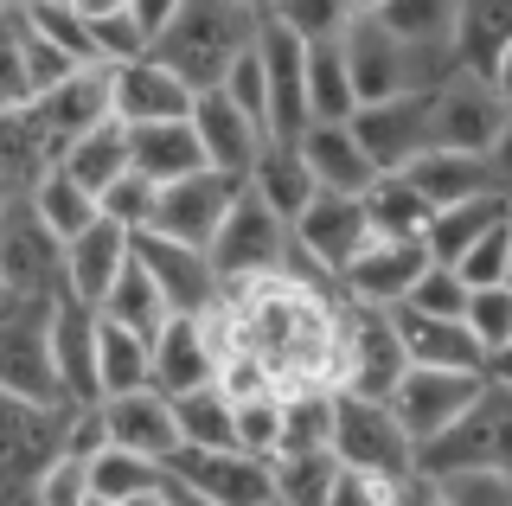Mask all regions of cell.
<instances>
[{"instance_id": "1", "label": "cell", "mask_w": 512, "mask_h": 506, "mask_svg": "<svg viewBox=\"0 0 512 506\" xmlns=\"http://www.w3.org/2000/svg\"><path fill=\"white\" fill-rule=\"evenodd\" d=\"M256 20H263V13H250L244 0H180L148 52L173 77H186L192 90H212L218 77L231 71V58L256 39Z\"/></svg>"}, {"instance_id": "2", "label": "cell", "mask_w": 512, "mask_h": 506, "mask_svg": "<svg viewBox=\"0 0 512 506\" xmlns=\"http://www.w3.org/2000/svg\"><path fill=\"white\" fill-rule=\"evenodd\" d=\"M410 468L423 474H455V468H512V385L493 372L442 430H429L410 449Z\"/></svg>"}, {"instance_id": "3", "label": "cell", "mask_w": 512, "mask_h": 506, "mask_svg": "<svg viewBox=\"0 0 512 506\" xmlns=\"http://www.w3.org/2000/svg\"><path fill=\"white\" fill-rule=\"evenodd\" d=\"M506 77H480L468 65H448L436 84L423 90V122L429 148H474L500 154L506 148Z\"/></svg>"}, {"instance_id": "4", "label": "cell", "mask_w": 512, "mask_h": 506, "mask_svg": "<svg viewBox=\"0 0 512 506\" xmlns=\"http://www.w3.org/2000/svg\"><path fill=\"white\" fill-rule=\"evenodd\" d=\"M340 58H346V77H352V97L372 103V97H397V90H423L429 77H442L455 58H436V52H416V45L391 39L372 13L352 7V20L340 26Z\"/></svg>"}, {"instance_id": "5", "label": "cell", "mask_w": 512, "mask_h": 506, "mask_svg": "<svg viewBox=\"0 0 512 506\" xmlns=\"http://www.w3.org/2000/svg\"><path fill=\"white\" fill-rule=\"evenodd\" d=\"M404 346H397L391 308L384 302H333V385L365 391V398H384L404 372Z\"/></svg>"}, {"instance_id": "6", "label": "cell", "mask_w": 512, "mask_h": 506, "mask_svg": "<svg viewBox=\"0 0 512 506\" xmlns=\"http://www.w3.org/2000/svg\"><path fill=\"white\" fill-rule=\"evenodd\" d=\"M327 449H333L340 468L378 474V481H404L410 474V436H404V423L391 417V404L365 398V391H346V385H333Z\"/></svg>"}, {"instance_id": "7", "label": "cell", "mask_w": 512, "mask_h": 506, "mask_svg": "<svg viewBox=\"0 0 512 506\" xmlns=\"http://www.w3.org/2000/svg\"><path fill=\"white\" fill-rule=\"evenodd\" d=\"M52 302L45 295H0V385L39 404H71L52 366Z\"/></svg>"}, {"instance_id": "8", "label": "cell", "mask_w": 512, "mask_h": 506, "mask_svg": "<svg viewBox=\"0 0 512 506\" xmlns=\"http://www.w3.org/2000/svg\"><path fill=\"white\" fill-rule=\"evenodd\" d=\"M282 250H288V218L269 212V205L256 199L250 186H237V199L224 205L212 244H205V257H212L218 282H224V289H237V282L276 276V270H282Z\"/></svg>"}, {"instance_id": "9", "label": "cell", "mask_w": 512, "mask_h": 506, "mask_svg": "<svg viewBox=\"0 0 512 506\" xmlns=\"http://www.w3.org/2000/svg\"><path fill=\"white\" fill-rule=\"evenodd\" d=\"M0 295H64V237L26 193H0Z\"/></svg>"}, {"instance_id": "10", "label": "cell", "mask_w": 512, "mask_h": 506, "mask_svg": "<svg viewBox=\"0 0 512 506\" xmlns=\"http://www.w3.org/2000/svg\"><path fill=\"white\" fill-rule=\"evenodd\" d=\"M276 455H250V449H173L167 474L186 487L192 506H263L276 500Z\"/></svg>"}, {"instance_id": "11", "label": "cell", "mask_w": 512, "mask_h": 506, "mask_svg": "<svg viewBox=\"0 0 512 506\" xmlns=\"http://www.w3.org/2000/svg\"><path fill=\"white\" fill-rule=\"evenodd\" d=\"M237 173L224 167H192V173H173V180L154 186V205H148V225L141 231H160V237H180V244H212L224 205L237 199Z\"/></svg>"}, {"instance_id": "12", "label": "cell", "mask_w": 512, "mask_h": 506, "mask_svg": "<svg viewBox=\"0 0 512 506\" xmlns=\"http://www.w3.org/2000/svg\"><path fill=\"white\" fill-rule=\"evenodd\" d=\"M128 250H135V263L160 289L167 314H212L218 308L224 282L199 244H180V237H160V231H128Z\"/></svg>"}, {"instance_id": "13", "label": "cell", "mask_w": 512, "mask_h": 506, "mask_svg": "<svg viewBox=\"0 0 512 506\" xmlns=\"http://www.w3.org/2000/svg\"><path fill=\"white\" fill-rule=\"evenodd\" d=\"M256 71H263V116L276 141H295L308 129V97H301V77H308V39H295L282 20H256Z\"/></svg>"}, {"instance_id": "14", "label": "cell", "mask_w": 512, "mask_h": 506, "mask_svg": "<svg viewBox=\"0 0 512 506\" xmlns=\"http://www.w3.org/2000/svg\"><path fill=\"white\" fill-rule=\"evenodd\" d=\"M493 372H461V366H404L397 372V385L384 391V404H391V417L404 423L410 449L423 442L429 430H442L448 417H455L461 404L474 398L480 385H487Z\"/></svg>"}, {"instance_id": "15", "label": "cell", "mask_w": 512, "mask_h": 506, "mask_svg": "<svg viewBox=\"0 0 512 506\" xmlns=\"http://www.w3.org/2000/svg\"><path fill=\"white\" fill-rule=\"evenodd\" d=\"M212 372H218L212 314H160V327L148 334V385L180 398L192 385H212Z\"/></svg>"}, {"instance_id": "16", "label": "cell", "mask_w": 512, "mask_h": 506, "mask_svg": "<svg viewBox=\"0 0 512 506\" xmlns=\"http://www.w3.org/2000/svg\"><path fill=\"white\" fill-rule=\"evenodd\" d=\"M436 84V77H429ZM423 84V90H429ZM423 90H397V97H372V103H359L346 116V129L359 135V148H365V161H372L378 173H397L410 161V154H423L429 148V122H423Z\"/></svg>"}, {"instance_id": "17", "label": "cell", "mask_w": 512, "mask_h": 506, "mask_svg": "<svg viewBox=\"0 0 512 506\" xmlns=\"http://www.w3.org/2000/svg\"><path fill=\"white\" fill-rule=\"evenodd\" d=\"M288 237H295L320 270L333 276V289H340V270L359 257V244L372 237V225H365L359 193H314L295 218H288Z\"/></svg>"}, {"instance_id": "18", "label": "cell", "mask_w": 512, "mask_h": 506, "mask_svg": "<svg viewBox=\"0 0 512 506\" xmlns=\"http://www.w3.org/2000/svg\"><path fill=\"white\" fill-rule=\"evenodd\" d=\"M26 116H32V129H39V141L52 148V161H58L64 141H77L90 122L109 116V77H103V65L64 71L58 84H45L39 97H26Z\"/></svg>"}, {"instance_id": "19", "label": "cell", "mask_w": 512, "mask_h": 506, "mask_svg": "<svg viewBox=\"0 0 512 506\" xmlns=\"http://www.w3.org/2000/svg\"><path fill=\"white\" fill-rule=\"evenodd\" d=\"M84 487H90V506H154V500H186V487L167 474V462L154 455H135V449H103L84 455ZM192 506V500H186Z\"/></svg>"}, {"instance_id": "20", "label": "cell", "mask_w": 512, "mask_h": 506, "mask_svg": "<svg viewBox=\"0 0 512 506\" xmlns=\"http://www.w3.org/2000/svg\"><path fill=\"white\" fill-rule=\"evenodd\" d=\"M391 327H397V346H404L410 366H461V372H506L500 359L480 353V340L468 334L461 314H429V308H410V302H391Z\"/></svg>"}, {"instance_id": "21", "label": "cell", "mask_w": 512, "mask_h": 506, "mask_svg": "<svg viewBox=\"0 0 512 506\" xmlns=\"http://www.w3.org/2000/svg\"><path fill=\"white\" fill-rule=\"evenodd\" d=\"M96 423H103V442L135 449V455H154V462H167V455L180 449L173 404H167V391H154V385H135V391H109V398H96Z\"/></svg>"}, {"instance_id": "22", "label": "cell", "mask_w": 512, "mask_h": 506, "mask_svg": "<svg viewBox=\"0 0 512 506\" xmlns=\"http://www.w3.org/2000/svg\"><path fill=\"white\" fill-rule=\"evenodd\" d=\"M397 173H404V180H410L429 205H455V199H468V193H506V148H500V154L423 148V154H410Z\"/></svg>"}, {"instance_id": "23", "label": "cell", "mask_w": 512, "mask_h": 506, "mask_svg": "<svg viewBox=\"0 0 512 506\" xmlns=\"http://www.w3.org/2000/svg\"><path fill=\"white\" fill-rule=\"evenodd\" d=\"M429 263V250H423V237H365L359 244V257L340 270V295L346 302H404L410 295V282L416 270Z\"/></svg>"}, {"instance_id": "24", "label": "cell", "mask_w": 512, "mask_h": 506, "mask_svg": "<svg viewBox=\"0 0 512 506\" xmlns=\"http://www.w3.org/2000/svg\"><path fill=\"white\" fill-rule=\"evenodd\" d=\"M103 77H109V116H116V122L186 116V103H192V84H186V77H173L154 52L116 58V65H103Z\"/></svg>"}, {"instance_id": "25", "label": "cell", "mask_w": 512, "mask_h": 506, "mask_svg": "<svg viewBox=\"0 0 512 506\" xmlns=\"http://www.w3.org/2000/svg\"><path fill=\"white\" fill-rule=\"evenodd\" d=\"M186 122H192V135H199V154H205V167H224V173H237L244 180L250 161H256V148H263V129L237 109L224 90H192V103H186Z\"/></svg>"}, {"instance_id": "26", "label": "cell", "mask_w": 512, "mask_h": 506, "mask_svg": "<svg viewBox=\"0 0 512 506\" xmlns=\"http://www.w3.org/2000/svg\"><path fill=\"white\" fill-rule=\"evenodd\" d=\"M448 58L480 77H506L512 58V0H455V33Z\"/></svg>"}, {"instance_id": "27", "label": "cell", "mask_w": 512, "mask_h": 506, "mask_svg": "<svg viewBox=\"0 0 512 506\" xmlns=\"http://www.w3.org/2000/svg\"><path fill=\"white\" fill-rule=\"evenodd\" d=\"M52 366L71 404H96V308L77 295L52 302Z\"/></svg>"}, {"instance_id": "28", "label": "cell", "mask_w": 512, "mask_h": 506, "mask_svg": "<svg viewBox=\"0 0 512 506\" xmlns=\"http://www.w3.org/2000/svg\"><path fill=\"white\" fill-rule=\"evenodd\" d=\"M128 263V225L96 212L84 231L64 237V295H77V302L96 308V295L109 289V276H116Z\"/></svg>"}, {"instance_id": "29", "label": "cell", "mask_w": 512, "mask_h": 506, "mask_svg": "<svg viewBox=\"0 0 512 506\" xmlns=\"http://www.w3.org/2000/svg\"><path fill=\"white\" fill-rule=\"evenodd\" d=\"M295 148H301V161H308L314 193H365L372 173H378L346 122H308V129L295 135Z\"/></svg>"}, {"instance_id": "30", "label": "cell", "mask_w": 512, "mask_h": 506, "mask_svg": "<svg viewBox=\"0 0 512 506\" xmlns=\"http://www.w3.org/2000/svg\"><path fill=\"white\" fill-rule=\"evenodd\" d=\"M122 141H128V167L148 173V180H173V173H192L205 167L199 154V135H192L186 116H154V122H122Z\"/></svg>"}, {"instance_id": "31", "label": "cell", "mask_w": 512, "mask_h": 506, "mask_svg": "<svg viewBox=\"0 0 512 506\" xmlns=\"http://www.w3.org/2000/svg\"><path fill=\"white\" fill-rule=\"evenodd\" d=\"M244 186L269 205V212H282V218H295L301 205L314 199V180H308L301 148H295V141H276V135H263V148H256V161L244 173Z\"/></svg>"}, {"instance_id": "32", "label": "cell", "mask_w": 512, "mask_h": 506, "mask_svg": "<svg viewBox=\"0 0 512 506\" xmlns=\"http://www.w3.org/2000/svg\"><path fill=\"white\" fill-rule=\"evenodd\" d=\"M500 218H506V193H468V199H455V205H436V212L423 218L429 263H455L461 250H468L487 225H500Z\"/></svg>"}, {"instance_id": "33", "label": "cell", "mask_w": 512, "mask_h": 506, "mask_svg": "<svg viewBox=\"0 0 512 506\" xmlns=\"http://www.w3.org/2000/svg\"><path fill=\"white\" fill-rule=\"evenodd\" d=\"M372 13L391 39L416 45V52H436L448 58V33H455V0H378V7H359Z\"/></svg>"}, {"instance_id": "34", "label": "cell", "mask_w": 512, "mask_h": 506, "mask_svg": "<svg viewBox=\"0 0 512 506\" xmlns=\"http://www.w3.org/2000/svg\"><path fill=\"white\" fill-rule=\"evenodd\" d=\"M148 385V334L96 314V398Z\"/></svg>"}, {"instance_id": "35", "label": "cell", "mask_w": 512, "mask_h": 506, "mask_svg": "<svg viewBox=\"0 0 512 506\" xmlns=\"http://www.w3.org/2000/svg\"><path fill=\"white\" fill-rule=\"evenodd\" d=\"M359 205H365L372 237H423V218L436 212V205L416 193L404 173H372V186L359 193Z\"/></svg>"}, {"instance_id": "36", "label": "cell", "mask_w": 512, "mask_h": 506, "mask_svg": "<svg viewBox=\"0 0 512 506\" xmlns=\"http://www.w3.org/2000/svg\"><path fill=\"white\" fill-rule=\"evenodd\" d=\"M301 97H308V122H346L359 97H352V77L340 58V39H308V77H301Z\"/></svg>"}, {"instance_id": "37", "label": "cell", "mask_w": 512, "mask_h": 506, "mask_svg": "<svg viewBox=\"0 0 512 506\" xmlns=\"http://www.w3.org/2000/svg\"><path fill=\"white\" fill-rule=\"evenodd\" d=\"M58 167L71 173V180H84L90 193H103L109 180L128 167V141H122V122L116 116H103V122H90L77 141H64L58 148Z\"/></svg>"}, {"instance_id": "38", "label": "cell", "mask_w": 512, "mask_h": 506, "mask_svg": "<svg viewBox=\"0 0 512 506\" xmlns=\"http://www.w3.org/2000/svg\"><path fill=\"white\" fill-rule=\"evenodd\" d=\"M173 404V423H180L186 449H237V423H231V398L218 385H192Z\"/></svg>"}, {"instance_id": "39", "label": "cell", "mask_w": 512, "mask_h": 506, "mask_svg": "<svg viewBox=\"0 0 512 506\" xmlns=\"http://www.w3.org/2000/svg\"><path fill=\"white\" fill-rule=\"evenodd\" d=\"M45 167H52V148H45L39 129H32L26 103L0 109V193H26Z\"/></svg>"}, {"instance_id": "40", "label": "cell", "mask_w": 512, "mask_h": 506, "mask_svg": "<svg viewBox=\"0 0 512 506\" xmlns=\"http://www.w3.org/2000/svg\"><path fill=\"white\" fill-rule=\"evenodd\" d=\"M26 199H32V212L45 218V225H52L58 237H71V231H84L90 218H96V193L84 180H71V173H64L58 161L39 173V180L26 186Z\"/></svg>"}, {"instance_id": "41", "label": "cell", "mask_w": 512, "mask_h": 506, "mask_svg": "<svg viewBox=\"0 0 512 506\" xmlns=\"http://www.w3.org/2000/svg\"><path fill=\"white\" fill-rule=\"evenodd\" d=\"M96 314H109V321H122V327H141V334H154V327H160L167 302H160V289L148 282V270L135 263V250H128V263L109 276V289L96 295Z\"/></svg>"}, {"instance_id": "42", "label": "cell", "mask_w": 512, "mask_h": 506, "mask_svg": "<svg viewBox=\"0 0 512 506\" xmlns=\"http://www.w3.org/2000/svg\"><path fill=\"white\" fill-rule=\"evenodd\" d=\"M333 449H295V455H276L269 474H276V500L282 506H327V487H333Z\"/></svg>"}, {"instance_id": "43", "label": "cell", "mask_w": 512, "mask_h": 506, "mask_svg": "<svg viewBox=\"0 0 512 506\" xmlns=\"http://www.w3.org/2000/svg\"><path fill=\"white\" fill-rule=\"evenodd\" d=\"M461 321H468V334L480 340V353L506 366V353H512V289H506V282L468 289V302H461Z\"/></svg>"}, {"instance_id": "44", "label": "cell", "mask_w": 512, "mask_h": 506, "mask_svg": "<svg viewBox=\"0 0 512 506\" xmlns=\"http://www.w3.org/2000/svg\"><path fill=\"white\" fill-rule=\"evenodd\" d=\"M429 500L442 506H506L512 500V468H455V474H429Z\"/></svg>"}, {"instance_id": "45", "label": "cell", "mask_w": 512, "mask_h": 506, "mask_svg": "<svg viewBox=\"0 0 512 506\" xmlns=\"http://www.w3.org/2000/svg\"><path fill=\"white\" fill-rule=\"evenodd\" d=\"M448 270L468 282V289H487V282H512V225H506V218H500V225H487L455 263H448Z\"/></svg>"}, {"instance_id": "46", "label": "cell", "mask_w": 512, "mask_h": 506, "mask_svg": "<svg viewBox=\"0 0 512 506\" xmlns=\"http://www.w3.org/2000/svg\"><path fill=\"white\" fill-rule=\"evenodd\" d=\"M90 58L96 65H116V58H141L148 52V33H141V20L128 13V0L122 7H109V13H90Z\"/></svg>"}, {"instance_id": "47", "label": "cell", "mask_w": 512, "mask_h": 506, "mask_svg": "<svg viewBox=\"0 0 512 506\" xmlns=\"http://www.w3.org/2000/svg\"><path fill=\"white\" fill-rule=\"evenodd\" d=\"M269 20H282L295 39H340L352 0H269Z\"/></svg>"}, {"instance_id": "48", "label": "cell", "mask_w": 512, "mask_h": 506, "mask_svg": "<svg viewBox=\"0 0 512 506\" xmlns=\"http://www.w3.org/2000/svg\"><path fill=\"white\" fill-rule=\"evenodd\" d=\"M148 205H154V180H148V173H135V167H122L116 180L96 193V212L116 218V225H128V231L148 225Z\"/></svg>"}, {"instance_id": "49", "label": "cell", "mask_w": 512, "mask_h": 506, "mask_svg": "<svg viewBox=\"0 0 512 506\" xmlns=\"http://www.w3.org/2000/svg\"><path fill=\"white\" fill-rule=\"evenodd\" d=\"M404 302L410 308H429V314H461V302H468V282L448 270V263H423Z\"/></svg>"}, {"instance_id": "50", "label": "cell", "mask_w": 512, "mask_h": 506, "mask_svg": "<svg viewBox=\"0 0 512 506\" xmlns=\"http://www.w3.org/2000/svg\"><path fill=\"white\" fill-rule=\"evenodd\" d=\"M26 97H32V77L20 52V20H13V7H0V109H20Z\"/></svg>"}, {"instance_id": "51", "label": "cell", "mask_w": 512, "mask_h": 506, "mask_svg": "<svg viewBox=\"0 0 512 506\" xmlns=\"http://www.w3.org/2000/svg\"><path fill=\"white\" fill-rule=\"evenodd\" d=\"M173 7H180V0H128V13L141 20V33H148V45H154V33H160V26L173 20Z\"/></svg>"}, {"instance_id": "52", "label": "cell", "mask_w": 512, "mask_h": 506, "mask_svg": "<svg viewBox=\"0 0 512 506\" xmlns=\"http://www.w3.org/2000/svg\"><path fill=\"white\" fill-rule=\"evenodd\" d=\"M244 7H250V13H269V0H244Z\"/></svg>"}, {"instance_id": "53", "label": "cell", "mask_w": 512, "mask_h": 506, "mask_svg": "<svg viewBox=\"0 0 512 506\" xmlns=\"http://www.w3.org/2000/svg\"><path fill=\"white\" fill-rule=\"evenodd\" d=\"M352 7H378V0H352Z\"/></svg>"}]
</instances>
